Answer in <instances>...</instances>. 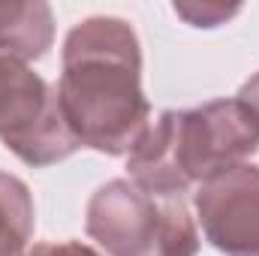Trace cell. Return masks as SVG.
Wrapping results in <instances>:
<instances>
[{
  "label": "cell",
  "instance_id": "6da1fadb",
  "mask_svg": "<svg viewBox=\"0 0 259 256\" xmlns=\"http://www.w3.org/2000/svg\"><path fill=\"white\" fill-rule=\"evenodd\" d=\"M58 100L81 148L127 157L151 127L142 46L127 18L91 15L64 39Z\"/></svg>",
  "mask_w": 259,
  "mask_h": 256
},
{
  "label": "cell",
  "instance_id": "7a4b0ae2",
  "mask_svg": "<svg viewBox=\"0 0 259 256\" xmlns=\"http://www.w3.org/2000/svg\"><path fill=\"white\" fill-rule=\"evenodd\" d=\"M259 151V124L235 97L196 109H166L127 154L130 181L142 190L187 196L190 187L247 163Z\"/></svg>",
  "mask_w": 259,
  "mask_h": 256
},
{
  "label": "cell",
  "instance_id": "3957f363",
  "mask_svg": "<svg viewBox=\"0 0 259 256\" xmlns=\"http://www.w3.org/2000/svg\"><path fill=\"white\" fill-rule=\"evenodd\" d=\"M84 229L109 256L199 253V229L187 196L142 190L130 178L97 187L88 199Z\"/></svg>",
  "mask_w": 259,
  "mask_h": 256
},
{
  "label": "cell",
  "instance_id": "277c9868",
  "mask_svg": "<svg viewBox=\"0 0 259 256\" xmlns=\"http://www.w3.org/2000/svg\"><path fill=\"white\" fill-rule=\"evenodd\" d=\"M0 142L33 169L64 163L81 148L61 112L58 88L12 55H0Z\"/></svg>",
  "mask_w": 259,
  "mask_h": 256
},
{
  "label": "cell",
  "instance_id": "5b68a950",
  "mask_svg": "<svg viewBox=\"0 0 259 256\" xmlns=\"http://www.w3.org/2000/svg\"><path fill=\"white\" fill-rule=\"evenodd\" d=\"M205 241L223 256H259V166L238 163L193 193Z\"/></svg>",
  "mask_w": 259,
  "mask_h": 256
},
{
  "label": "cell",
  "instance_id": "8992f818",
  "mask_svg": "<svg viewBox=\"0 0 259 256\" xmlns=\"http://www.w3.org/2000/svg\"><path fill=\"white\" fill-rule=\"evenodd\" d=\"M55 42V12L46 0H0V55L24 64L49 55Z\"/></svg>",
  "mask_w": 259,
  "mask_h": 256
},
{
  "label": "cell",
  "instance_id": "52a82bcc",
  "mask_svg": "<svg viewBox=\"0 0 259 256\" xmlns=\"http://www.w3.org/2000/svg\"><path fill=\"white\" fill-rule=\"evenodd\" d=\"M36 226L30 187L9 172H0V256H27Z\"/></svg>",
  "mask_w": 259,
  "mask_h": 256
},
{
  "label": "cell",
  "instance_id": "ba28073f",
  "mask_svg": "<svg viewBox=\"0 0 259 256\" xmlns=\"http://www.w3.org/2000/svg\"><path fill=\"white\" fill-rule=\"evenodd\" d=\"M175 15L184 18L190 27H220L226 24L229 18H235L241 12V6H226V3H199V0H178L175 6Z\"/></svg>",
  "mask_w": 259,
  "mask_h": 256
},
{
  "label": "cell",
  "instance_id": "9c48e42d",
  "mask_svg": "<svg viewBox=\"0 0 259 256\" xmlns=\"http://www.w3.org/2000/svg\"><path fill=\"white\" fill-rule=\"evenodd\" d=\"M27 256H103L84 241H58V244H33Z\"/></svg>",
  "mask_w": 259,
  "mask_h": 256
},
{
  "label": "cell",
  "instance_id": "30bf717a",
  "mask_svg": "<svg viewBox=\"0 0 259 256\" xmlns=\"http://www.w3.org/2000/svg\"><path fill=\"white\" fill-rule=\"evenodd\" d=\"M235 100L247 106V112L256 118V124H259V72H256V75H250V78H247V81L238 88Z\"/></svg>",
  "mask_w": 259,
  "mask_h": 256
}]
</instances>
